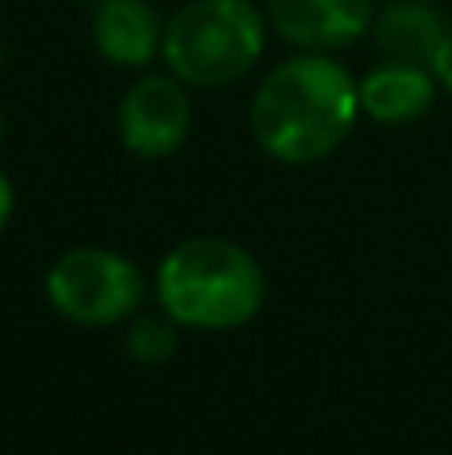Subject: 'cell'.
<instances>
[{
    "mask_svg": "<svg viewBox=\"0 0 452 455\" xmlns=\"http://www.w3.org/2000/svg\"><path fill=\"white\" fill-rule=\"evenodd\" d=\"M360 116L352 72L328 52L280 60L253 96V136L280 164H317L349 140Z\"/></svg>",
    "mask_w": 452,
    "mask_h": 455,
    "instance_id": "6da1fadb",
    "label": "cell"
},
{
    "mask_svg": "<svg viewBox=\"0 0 452 455\" xmlns=\"http://www.w3.org/2000/svg\"><path fill=\"white\" fill-rule=\"evenodd\" d=\"M157 296L160 307L184 328H245L264 304V272L237 240L192 235L160 259Z\"/></svg>",
    "mask_w": 452,
    "mask_h": 455,
    "instance_id": "7a4b0ae2",
    "label": "cell"
},
{
    "mask_svg": "<svg viewBox=\"0 0 452 455\" xmlns=\"http://www.w3.org/2000/svg\"><path fill=\"white\" fill-rule=\"evenodd\" d=\"M264 32L269 16L253 0H189L168 20L160 56L189 88H221L261 60Z\"/></svg>",
    "mask_w": 452,
    "mask_h": 455,
    "instance_id": "3957f363",
    "label": "cell"
},
{
    "mask_svg": "<svg viewBox=\"0 0 452 455\" xmlns=\"http://www.w3.org/2000/svg\"><path fill=\"white\" fill-rule=\"evenodd\" d=\"M48 304L80 328H112L136 315L144 275L128 256L109 248H72L48 267Z\"/></svg>",
    "mask_w": 452,
    "mask_h": 455,
    "instance_id": "277c9868",
    "label": "cell"
},
{
    "mask_svg": "<svg viewBox=\"0 0 452 455\" xmlns=\"http://www.w3.org/2000/svg\"><path fill=\"white\" fill-rule=\"evenodd\" d=\"M192 128V100L189 84L173 72H149L141 76L117 108V132L133 156L165 160L189 140Z\"/></svg>",
    "mask_w": 452,
    "mask_h": 455,
    "instance_id": "5b68a950",
    "label": "cell"
},
{
    "mask_svg": "<svg viewBox=\"0 0 452 455\" xmlns=\"http://www.w3.org/2000/svg\"><path fill=\"white\" fill-rule=\"evenodd\" d=\"M269 28L304 52H333L373 28V0H264Z\"/></svg>",
    "mask_w": 452,
    "mask_h": 455,
    "instance_id": "8992f818",
    "label": "cell"
},
{
    "mask_svg": "<svg viewBox=\"0 0 452 455\" xmlns=\"http://www.w3.org/2000/svg\"><path fill=\"white\" fill-rule=\"evenodd\" d=\"M165 28L152 0H101L93 12V44L117 68H144L165 48Z\"/></svg>",
    "mask_w": 452,
    "mask_h": 455,
    "instance_id": "52a82bcc",
    "label": "cell"
},
{
    "mask_svg": "<svg viewBox=\"0 0 452 455\" xmlns=\"http://www.w3.org/2000/svg\"><path fill=\"white\" fill-rule=\"evenodd\" d=\"M373 40L384 60L400 64H424L432 68V56L448 40V16L432 0H389L373 16Z\"/></svg>",
    "mask_w": 452,
    "mask_h": 455,
    "instance_id": "ba28073f",
    "label": "cell"
},
{
    "mask_svg": "<svg viewBox=\"0 0 452 455\" xmlns=\"http://www.w3.org/2000/svg\"><path fill=\"white\" fill-rule=\"evenodd\" d=\"M437 76L424 64H400L384 60L368 76L357 80L360 92V112L373 116L376 124H413L437 100Z\"/></svg>",
    "mask_w": 452,
    "mask_h": 455,
    "instance_id": "9c48e42d",
    "label": "cell"
},
{
    "mask_svg": "<svg viewBox=\"0 0 452 455\" xmlns=\"http://www.w3.org/2000/svg\"><path fill=\"white\" fill-rule=\"evenodd\" d=\"M125 347L136 363H165L176 352V320L173 315H141L125 336Z\"/></svg>",
    "mask_w": 452,
    "mask_h": 455,
    "instance_id": "30bf717a",
    "label": "cell"
},
{
    "mask_svg": "<svg viewBox=\"0 0 452 455\" xmlns=\"http://www.w3.org/2000/svg\"><path fill=\"white\" fill-rule=\"evenodd\" d=\"M432 76H437V84L452 96V32H448L445 44H440V52L432 56Z\"/></svg>",
    "mask_w": 452,
    "mask_h": 455,
    "instance_id": "8fae6325",
    "label": "cell"
},
{
    "mask_svg": "<svg viewBox=\"0 0 452 455\" xmlns=\"http://www.w3.org/2000/svg\"><path fill=\"white\" fill-rule=\"evenodd\" d=\"M12 204H16V192H12V184H8V176H0V232L12 220Z\"/></svg>",
    "mask_w": 452,
    "mask_h": 455,
    "instance_id": "7c38bea8",
    "label": "cell"
},
{
    "mask_svg": "<svg viewBox=\"0 0 452 455\" xmlns=\"http://www.w3.org/2000/svg\"><path fill=\"white\" fill-rule=\"evenodd\" d=\"M0 144H4V112H0Z\"/></svg>",
    "mask_w": 452,
    "mask_h": 455,
    "instance_id": "4fadbf2b",
    "label": "cell"
},
{
    "mask_svg": "<svg viewBox=\"0 0 452 455\" xmlns=\"http://www.w3.org/2000/svg\"><path fill=\"white\" fill-rule=\"evenodd\" d=\"M0 56H4V48H0Z\"/></svg>",
    "mask_w": 452,
    "mask_h": 455,
    "instance_id": "5bb4252c",
    "label": "cell"
}]
</instances>
